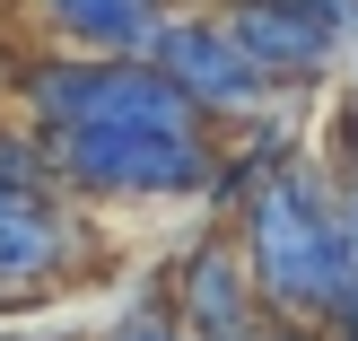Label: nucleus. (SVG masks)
<instances>
[{"label": "nucleus", "instance_id": "obj_1", "mask_svg": "<svg viewBox=\"0 0 358 341\" xmlns=\"http://www.w3.org/2000/svg\"><path fill=\"white\" fill-rule=\"evenodd\" d=\"M245 272L262 280V307H280L289 324L306 315H341V298L358 289V254L350 228L324 210L315 175H271L245 210Z\"/></svg>", "mask_w": 358, "mask_h": 341}, {"label": "nucleus", "instance_id": "obj_2", "mask_svg": "<svg viewBox=\"0 0 358 341\" xmlns=\"http://www.w3.org/2000/svg\"><path fill=\"white\" fill-rule=\"evenodd\" d=\"M52 167L96 193H192L210 184V149L192 132H52Z\"/></svg>", "mask_w": 358, "mask_h": 341}, {"label": "nucleus", "instance_id": "obj_3", "mask_svg": "<svg viewBox=\"0 0 358 341\" xmlns=\"http://www.w3.org/2000/svg\"><path fill=\"white\" fill-rule=\"evenodd\" d=\"M140 53L166 62V79H184L192 105H262V88H271V70H262L227 27H201V18H157Z\"/></svg>", "mask_w": 358, "mask_h": 341}, {"label": "nucleus", "instance_id": "obj_4", "mask_svg": "<svg viewBox=\"0 0 358 341\" xmlns=\"http://www.w3.org/2000/svg\"><path fill=\"white\" fill-rule=\"evenodd\" d=\"M227 35H236L271 79L280 70H315L332 53V35H341V0H245V9L227 18Z\"/></svg>", "mask_w": 358, "mask_h": 341}, {"label": "nucleus", "instance_id": "obj_5", "mask_svg": "<svg viewBox=\"0 0 358 341\" xmlns=\"http://www.w3.org/2000/svg\"><path fill=\"white\" fill-rule=\"evenodd\" d=\"M184 289V341H262V315L236 280V254L227 245H201V254L175 272Z\"/></svg>", "mask_w": 358, "mask_h": 341}, {"label": "nucleus", "instance_id": "obj_6", "mask_svg": "<svg viewBox=\"0 0 358 341\" xmlns=\"http://www.w3.org/2000/svg\"><path fill=\"white\" fill-rule=\"evenodd\" d=\"M79 245V219L44 210V193H0V280H44Z\"/></svg>", "mask_w": 358, "mask_h": 341}, {"label": "nucleus", "instance_id": "obj_7", "mask_svg": "<svg viewBox=\"0 0 358 341\" xmlns=\"http://www.w3.org/2000/svg\"><path fill=\"white\" fill-rule=\"evenodd\" d=\"M79 53H140L157 27V0H35Z\"/></svg>", "mask_w": 358, "mask_h": 341}, {"label": "nucleus", "instance_id": "obj_8", "mask_svg": "<svg viewBox=\"0 0 358 341\" xmlns=\"http://www.w3.org/2000/svg\"><path fill=\"white\" fill-rule=\"evenodd\" d=\"M114 341H184V324H166L157 307H140V315H122V324H114Z\"/></svg>", "mask_w": 358, "mask_h": 341}, {"label": "nucleus", "instance_id": "obj_9", "mask_svg": "<svg viewBox=\"0 0 358 341\" xmlns=\"http://www.w3.org/2000/svg\"><path fill=\"white\" fill-rule=\"evenodd\" d=\"M262 341H315V333L306 324H280V333H262Z\"/></svg>", "mask_w": 358, "mask_h": 341}]
</instances>
